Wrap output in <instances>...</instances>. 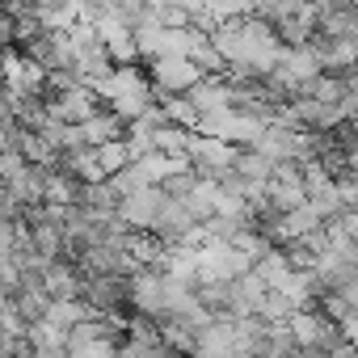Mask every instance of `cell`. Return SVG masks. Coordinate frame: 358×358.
I'll return each instance as SVG.
<instances>
[{
	"mask_svg": "<svg viewBox=\"0 0 358 358\" xmlns=\"http://www.w3.org/2000/svg\"><path fill=\"white\" fill-rule=\"evenodd\" d=\"M164 203H169L164 186H143V190H135L131 199H122L118 220H122V224H131L135 232H152V228H156V220H160V211H164Z\"/></svg>",
	"mask_w": 358,
	"mask_h": 358,
	"instance_id": "277c9868",
	"label": "cell"
},
{
	"mask_svg": "<svg viewBox=\"0 0 358 358\" xmlns=\"http://www.w3.org/2000/svg\"><path fill=\"white\" fill-rule=\"evenodd\" d=\"M324 358H333V354H324Z\"/></svg>",
	"mask_w": 358,
	"mask_h": 358,
	"instance_id": "9c48e42d",
	"label": "cell"
},
{
	"mask_svg": "<svg viewBox=\"0 0 358 358\" xmlns=\"http://www.w3.org/2000/svg\"><path fill=\"white\" fill-rule=\"evenodd\" d=\"M97 160H101V173L114 177V173H122V169L135 164V152H131L127 139H114V143H101V148H97Z\"/></svg>",
	"mask_w": 358,
	"mask_h": 358,
	"instance_id": "52a82bcc",
	"label": "cell"
},
{
	"mask_svg": "<svg viewBox=\"0 0 358 358\" xmlns=\"http://www.w3.org/2000/svg\"><path fill=\"white\" fill-rule=\"evenodd\" d=\"M118 358H127V354H118Z\"/></svg>",
	"mask_w": 358,
	"mask_h": 358,
	"instance_id": "30bf717a",
	"label": "cell"
},
{
	"mask_svg": "<svg viewBox=\"0 0 358 358\" xmlns=\"http://www.w3.org/2000/svg\"><path fill=\"white\" fill-rule=\"evenodd\" d=\"M186 156H190V169H194L199 177H207V182H228V173L236 169L241 148H236V143H228V139H215V135L194 131V135H190Z\"/></svg>",
	"mask_w": 358,
	"mask_h": 358,
	"instance_id": "6da1fadb",
	"label": "cell"
},
{
	"mask_svg": "<svg viewBox=\"0 0 358 358\" xmlns=\"http://www.w3.org/2000/svg\"><path fill=\"white\" fill-rule=\"evenodd\" d=\"M47 106H51V114H55V118L85 127L93 114H101V110H106V97L97 93V85H89V80H76L72 89H59V93H51V97H47Z\"/></svg>",
	"mask_w": 358,
	"mask_h": 358,
	"instance_id": "3957f363",
	"label": "cell"
},
{
	"mask_svg": "<svg viewBox=\"0 0 358 358\" xmlns=\"http://www.w3.org/2000/svg\"><path fill=\"white\" fill-rule=\"evenodd\" d=\"M148 76H152V85H156L160 97L190 93L194 85L207 80V72H203L190 55H164V59H152V64H148Z\"/></svg>",
	"mask_w": 358,
	"mask_h": 358,
	"instance_id": "7a4b0ae2",
	"label": "cell"
},
{
	"mask_svg": "<svg viewBox=\"0 0 358 358\" xmlns=\"http://www.w3.org/2000/svg\"><path fill=\"white\" fill-rule=\"evenodd\" d=\"M127 131H131V122H127L122 114H114L110 106L85 122V139H89L93 148H101V143H114V139H127Z\"/></svg>",
	"mask_w": 358,
	"mask_h": 358,
	"instance_id": "5b68a950",
	"label": "cell"
},
{
	"mask_svg": "<svg viewBox=\"0 0 358 358\" xmlns=\"http://www.w3.org/2000/svg\"><path fill=\"white\" fill-rule=\"evenodd\" d=\"M85 320H93V308H89L85 299H55L51 312H47V324L59 329V333H72V329L85 324Z\"/></svg>",
	"mask_w": 358,
	"mask_h": 358,
	"instance_id": "8992f818",
	"label": "cell"
},
{
	"mask_svg": "<svg viewBox=\"0 0 358 358\" xmlns=\"http://www.w3.org/2000/svg\"><path fill=\"white\" fill-rule=\"evenodd\" d=\"M199 182H203V177L186 164V169H177V173L169 177V182H164V194H169V199H177V203H186V199L199 190Z\"/></svg>",
	"mask_w": 358,
	"mask_h": 358,
	"instance_id": "ba28073f",
	"label": "cell"
}]
</instances>
